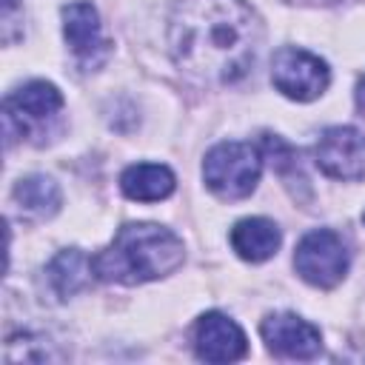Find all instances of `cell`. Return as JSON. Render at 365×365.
<instances>
[{
  "label": "cell",
  "mask_w": 365,
  "mask_h": 365,
  "mask_svg": "<svg viewBox=\"0 0 365 365\" xmlns=\"http://www.w3.org/2000/svg\"><path fill=\"white\" fill-rule=\"evenodd\" d=\"M262 26L245 0H174L168 48L174 63L200 83L242 80L259 51Z\"/></svg>",
  "instance_id": "cell-1"
},
{
  "label": "cell",
  "mask_w": 365,
  "mask_h": 365,
  "mask_svg": "<svg viewBox=\"0 0 365 365\" xmlns=\"http://www.w3.org/2000/svg\"><path fill=\"white\" fill-rule=\"evenodd\" d=\"M185 259L182 240L154 222H128L91 259L94 277L117 285H143L174 274Z\"/></svg>",
  "instance_id": "cell-2"
},
{
  "label": "cell",
  "mask_w": 365,
  "mask_h": 365,
  "mask_svg": "<svg viewBox=\"0 0 365 365\" xmlns=\"http://www.w3.org/2000/svg\"><path fill=\"white\" fill-rule=\"evenodd\" d=\"M262 174L259 151L251 143L225 140L217 143L202 160V180L211 194L220 200H242L248 197Z\"/></svg>",
  "instance_id": "cell-3"
},
{
  "label": "cell",
  "mask_w": 365,
  "mask_h": 365,
  "mask_svg": "<svg viewBox=\"0 0 365 365\" xmlns=\"http://www.w3.org/2000/svg\"><path fill=\"white\" fill-rule=\"evenodd\" d=\"M348 248L342 237L331 228L308 231L294 248V268L297 274L314 288H334L348 274Z\"/></svg>",
  "instance_id": "cell-4"
},
{
  "label": "cell",
  "mask_w": 365,
  "mask_h": 365,
  "mask_svg": "<svg viewBox=\"0 0 365 365\" xmlns=\"http://www.w3.org/2000/svg\"><path fill=\"white\" fill-rule=\"evenodd\" d=\"M271 83L279 94L297 103H311L319 94H325L331 83V68L322 57L297 48V46H282L271 57Z\"/></svg>",
  "instance_id": "cell-5"
},
{
  "label": "cell",
  "mask_w": 365,
  "mask_h": 365,
  "mask_svg": "<svg viewBox=\"0 0 365 365\" xmlns=\"http://www.w3.org/2000/svg\"><path fill=\"white\" fill-rule=\"evenodd\" d=\"M60 111H63V94L54 83L31 80V83L20 86L3 103L6 143H11L14 137H31V131L43 128Z\"/></svg>",
  "instance_id": "cell-6"
},
{
  "label": "cell",
  "mask_w": 365,
  "mask_h": 365,
  "mask_svg": "<svg viewBox=\"0 0 365 365\" xmlns=\"http://www.w3.org/2000/svg\"><path fill=\"white\" fill-rule=\"evenodd\" d=\"M314 163L322 174L345 182L365 177V134L354 125H331L314 145Z\"/></svg>",
  "instance_id": "cell-7"
},
{
  "label": "cell",
  "mask_w": 365,
  "mask_h": 365,
  "mask_svg": "<svg viewBox=\"0 0 365 365\" xmlns=\"http://www.w3.org/2000/svg\"><path fill=\"white\" fill-rule=\"evenodd\" d=\"M259 334L271 354L285 359H314L322 351V334L317 325L297 314H268L259 325Z\"/></svg>",
  "instance_id": "cell-8"
},
{
  "label": "cell",
  "mask_w": 365,
  "mask_h": 365,
  "mask_svg": "<svg viewBox=\"0 0 365 365\" xmlns=\"http://www.w3.org/2000/svg\"><path fill=\"white\" fill-rule=\"evenodd\" d=\"M194 351L205 362H234L248 354V339L231 317L208 311L194 322Z\"/></svg>",
  "instance_id": "cell-9"
},
{
  "label": "cell",
  "mask_w": 365,
  "mask_h": 365,
  "mask_svg": "<svg viewBox=\"0 0 365 365\" xmlns=\"http://www.w3.org/2000/svg\"><path fill=\"white\" fill-rule=\"evenodd\" d=\"M63 34L74 57L83 63H97L106 54V40L100 31V14L88 0H74L63 6Z\"/></svg>",
  "instance_id": "cell-10"
},
{
  "label": "cell",
  "mask_w": 365,
  "mask_h": 365,
  "mask_svg": "<svg viewBox=\"0 0 365 365\" xmlns=\"http://www.w3.org/2000/svg\"><path fill=\"white\" fill-rule=\"evenodd\" d=\"M282 234L268 217H245L231 228V248L245 262H265L277 254Z\"/></svg>",
  "instance_id": "cell-11"
},
{
  "label": "cell",
  "mask_w": 365,
  "mask_h": 365,
  "mask_svg": "<svg viewBox=\"0 0 365 365\" xmlns=\"http://www.w3.org/2000/svg\"><path fill=\"white\" fill-rule=\"evenodd\" d=\"M174 185V171L160 163H134L120 174V191L137 202H160L171 197Z\"/></svg>",
  "instance_id": "cell-12"
},
{
  "label": "cell",
  "mask_w": 365,
  "mask_h": 365,
  "mask_svg": "<svg viewBox=\"0 0 365 365\" xmlns=\"http://www.w3.org/2000/svg\"><path fill=\"white\" fill-rule=\"evenodd\" d=\"M11 197H14L17 208L23 211V217H29V220H48L60 208V188L46 174H29V177L17 180Z\"/></svg>",
  "instance_id": "cell-13"
},
{
  "label": "cell",
  "mask_w": 365,
  "mask_h": 365,
  "mask_svg": "<svg viewBox=\"0 0 365 365\" xmlns=\"http://www.w3.org/2000/svg\"><path fill=\"white\" fill-rule=\"evenodd\" d=\"M91 274H94L91 259H88L80 248H66V251H60V254L48 262V268H46V279H48V285H51V291H54L57 299H68V297H74L77 291H83Z\"/></svg>",
  "instance_id": "cell-14"
},
{
  "label": "cell",
  "mask_w": 365,
  "mask_h": 365,
  "mask_svg": "<svg viewBox=\"0 0 365 365\" xmlns=\"http://www.w3.org/2000/svg\"><path fill=\"white\" fill-rule=\"evenodd\" d=\"M17 6H23V3H20V0H3V40H6V43L14 40L11 26H14V11H17Z\"/></svg>",
  "instance_id": "cell-15"
},
{
  "label": "cell",
  "mask_w": 365,
  "mask_h": 365,
  "mask_svg": "<svg viewBox=\"0 0 365 365\" xmlns=\"http://www.w3.org/2000/svg\"><path fill=\"white\" fill-rule=\"evenodd\" d=\"M362 222H365V211H362Z\"/></svg>",
  "instance_id": "cell-16"
}]
</instances>
